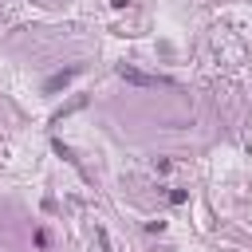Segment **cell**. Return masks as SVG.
<instances>
[{
  "instance_id": "obj_4",
  "label": "cell",
  "mask_w": 252,
  "mask_h": 252,
  "mask_svg": "<svg viewBox=\"0 0 252 252\" xmlns=\"http://www.w3.org/2000/svg\"><path fill=\"white\" fill-rule=\"evenodd\" d=\"M98 244H102V252H110V236H106V228H98Z\"/></svg>"
},
{
  "instance_id": "obj_2",
  "label": "cell",
  "mask_w": 252,
  "mask_h": 252,
  "mask_svg": "<svg viewBox=\"0 0 252 252\" xmlns=\"http://www.w3.org/2000/svg\"><path fill=\"white\" fill-rule=\"evenodd\" d=\"M75 75H79V67H67V71H59V75H51V79L43 83V91H47V94H55V91H63Z\"/></svg>"
},
{
  "instance_id": "obj_1",
  "label": "cell",
  "mask_w": 252,
  "mask_h": 252,
  "mask_svg": "<svg viewBox=\"0 0 252 252\" xmlns=\"http://www.w3.org/2000/svg\"><path fill=\"white\" fill-rule=\"evenodd\" d=\"M118 79H126V83H134V87H169V79H161V75H146V71H138V67H130V63L118 67Z\"/></svg>"
},
{
  "instance_id": "obj_3",
  "label": "cell",
  "mask_w": 252,
  "mask_h": 252,
  "mask_svg": "<svg viewBox=\"0 0 252 252\" xmlns=\"http://www.w3.org/2000/svg\"><path fill=\"white\" fill-rule=\"evenodd\" d=\"M185 197H189V193H185V189H169V201H173V205H181V201H185Z\"/></svg>"
}]
</instances>
